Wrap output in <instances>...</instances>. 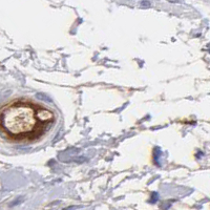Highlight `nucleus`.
<instances>
[{"instance_id":"f257e3e1","label":"nucleus","mask_w":210,"mask_h":210,"mask_svg":"<svg viewBox=\"0 0 210 210\" xmlns=\"http://www.w3.org/2000/svg\"><path fill=\"white\" fill-rule=\"evenodd\" d=\"M54 114L27 101H14L0 112V129L15 141H30L42 136L54 121Z\"/></svg>"},{"instance_id":"f03ea898","label":"nucleus","mask_w":210,"mask_h":210,"mask_svg":"<svg viewBox=\"0 0 210 210\" xmlns=\"http://www.w3.org/2000/svg\"><path fill=\"white\" fill-rule=\"evenodd\" d=\"M140 5H141V7H148L149 5H150V2H149L148 0H143V1H141V2H140Z\"/></svg>"},{"instance_id":"7ed1b4c3","label":"nucleus","mask_w":210,"mask_h":210,"mask_svg":"<svg viewBox=\"0 0 210 210\" xmlns=\"http://www.w3.org/2000/svg\"><path fill=\"white\" fill-rule=\"evenodd\" d=\"M156 200H158V193L153 192V199H151V201H153V203H154V201H156Z\"/></svg>"}]
</instances>
